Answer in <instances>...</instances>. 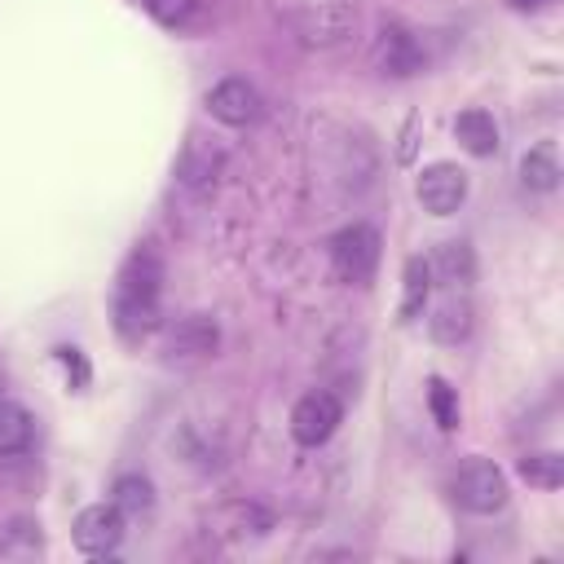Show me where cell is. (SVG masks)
<instances>
[{
    "label": "cell",
    "instance_id": "6da1fadb",
    "mask_svg": "<svg viewBox=\"0 0 564 564\" xmlns=\"http://www.w3.org/2000/svg\"><path fill=\"white\" fill-rule=\"evenodd\" d=\"M110 317L119 339L141 344L163 326V260L154 247H137L119 278H115V300H110Z\"/></svg>",
    "mask_w": 564,
    "mask_h": 564
},
{
    "label": "cell",
    "instance_id": "7a4b0ae2",
    "mask_svg": "<svg viewBox=\"0 0 564 564\" xmlns=\"http://www.w3.org/2000/svg\"><path fill=\"white\" fill-rule=\"evenodd\" d=\"M330 264H335V278L339 282H352V286H366L379 269V256H383V238L375 225L366 220H352L344 225L339 234H330Z\"/></svg>",
    "mask_w": 564,
    "mask_h": 564
},
{
    "label": "cell",
    "instance_id": "3957f363",
    "mask_svg": "<svg viewBox=\"0 0 564 564\" xmlns=\"http://www.w3.org/2000/svg\"><path fill=\"white\" fill-rule=\"evenodd\" d=\"M449 494H454V502L463 507V511H471V516H494V511H502L507 507V476H502V467L498 463H489V458H467V463H458V471H454V480H449Z\"/></svg>",
    "mask_w": 564,
    "mask_h": 564
},
{
    "label": "cell",
    "instance_id": "277c9868",
    "mask_svg": "<svg viewBox=\"0 0 564 564\" xmlns=\"http://www.w3.org/2000/svg\"><path fill=\"white\" fill-rule=\"evenodd\" d=\"M128 533V516L115 507V502H93L75 516L70 524V538H75V551L88 555V560H101V555H115L119 542Z\"/></svg>",
    "mask_w": 564,
    "mask_h": 564
},
{
    "label": "cell",
    "instance_id": "5b68a950",
    "mask_svg": "<svg viewBox=\"0 0 564 564\" xmlns=\"http://www.w3.org/2000/svg\"><path fill=\"white\" fill-rule=\"evenodd\" d=\"M339 423H344V401H339L335 392H326V388L304 392V397L291 405V436H295V445H304V449L326 445Z\"/></svg>",
    "mask_w": 564,
    "mask_h": 564
},
{
    "label": "cell",
    "instance_id": "8992f818",
    "mask_svg": "<svg viewBox=\"0 0 564 564\" xmlns=\"http://www.w3.org/2000/svg\"><path fill=\"white\" fill-rule=\"evenodd\" d=\"M414 198L423 203V212L432 216H454L467 198V172L458 163H427L419 176H414Z\"/></svg>",
    "mask_w": 564,
    "mask_h": 564
},
{
    "label": "cell",
    "instance_id": "52a82bcc",
    "mask_svg": "<svg viewBox=\"0 0 564 564\" xmlns=\"http://www.w3.org/2000/svg\"><path fill=\"white\" fill-rule=\"evenodd\" d=\"M220 344V330L207 313H189L181 317L172 330H167V344H163V361L167 366H203Z\"/></svg>",
    "mask_w": 564,
    "mask_h": 564
},
{
    "label": "cell",
    "instance_id": "ba28073f",
    "mask_svg": "<svg viewBox=\"0 0 564 564\" xmlns=\"http://www.w3.org/2000/svg\"><path fill=\"white\" fill-rule=\"evenodd\" d=\"M203 106H207V115H212L216 123H229V128H247V123H256V119H260V110H264V101H260L256 84H251V79H242V75H229V79L212 84Z\"/></svg>",
    "mask_w": 564,
    "mask_h": 564
},
{
    "label": "cell",
    "instance_id": "9c48e42d",
    "mask_svg": "<svg viewBox=\"0 0 564 564\" xmlns=\"http://www.w3.org/2000/svg\"><path fill=\"white\" fill-rule=\"evenodd\" d=\"M375 66L383 75H397V79L419 75L423 70V48L405 26H383L379 40H375Z\"/></svg>",
    "mask_w": 564,
    "mask_h": 564
},
{
    "label": "cell",
    "instance_id": "30bf717a",
    "mask_svg": "<svg viewBox=\"0 0 564 564\" xmlns=\"http://www.w3.org/2000/svg\"><path fill=\"white\" fill-rule=\"evenodd\" d=\"M454 137H458V145H463L467 154H476V159H494V154H498V123H494V115L480 110V106H467V110L454 115Z\"/></svg>",
    "mask_w": 564,
    "mask_h": 564
},
{
    "label": "cell",
    "instance_id": "8fae6325",
    "mask_svg": "<svg viewBox=\"0 0 564 564\" xmlns=\"http://www.w3.org/2000/svg\"><path fill=\"white\" fill-rule=\"evenodd\" d=\"M432 300V260L427 256H410L401 269V322H419L423 308Z\"/></svg>",
    "mask_w": 564,
    "mask_h": 564
},
{
    "label": "cell",
    "instance_id": "7c38bea8",
    "mask_svg": "<svg viewBox=\"0 0 564 564\" xmlns=\"http://www.w3.org/2000/svg\"><path fill=\"white\" fill-rule=\"evenodd\" d=\"M31 441H35V419H31V410L18 405V401H9V397H0V458L26 454Z\"/></svg>",
    "mask_w": 564,
    "mask_h": 564
},
{
    "label": "cell",
    "instance_id": "4fadbf2b",
    "mask_svg": "<svg viewBox=\"0 0 564 564\" xmlns=\"http://www.w3.org/2000/svg\"><path fill=\"white\" fill-rule=\"evenodd\" d=\"M427 330H432L436 344H463V339L471 335V304L458 300V295L441 300V304L432 308V317H427Z\"/></svg>",
    "mask_w": 564,
    "mask_h": 564
},
{
    "label": "cell",
    "instance_id": "5bb4252c",
    "mask_svg": "<svg viewBox=\"0 0 564 564\" xmlns=\"http://www.w3.org/2000/svg\"><path fill=\"white\" fill-rule=\"evenodd\" d=\"M520 181H524V189H533V194H551V189L560 185L555 145H533V150H524V159H520Z\"/></svg>",
    "mask_w": 564,
    "mask_h": 564
},
{
    "label": "cell",
    "instance_id": "9a60e30c",
    "mask_svg": "<svg viewBox=\"0 0 564 564\" xmlns=\"http://www.w3.org/2000/svg\"><path fill=\"white\" fill-rule=\"evenodd\" d=\"M432 278L449 282L454 291L467 286L476 278V260H471V247L467 242H441L436 247V260H432Z\"/></svg>",
    "mask_w": 564,
    "mask_h": 564
},
{
    "label": "cell",
    "instance_id": "2e32d148",
    "mask_svg": "<svg viewBox=\"0 0 564 564\" xmlns=\"http://www.w3.org/2000/svg\"><path fill=\"white\" fill-rule=\"evenodd\" d=\"M110 502L123 511V516H145L154 511V485L141 476V471H123L110 489Z\"/></svg>",
    "mask_w": 564,
    "mask_h": 564
},
{
    "label": "cell",
    "instance_id": "e0dca14e",
    "mask_svg": "<svg viewBox=\"0 0 564 564\" xmlns=\"http://www.w3.org/2000/svg\"><path fill=\"white\" fill-rule=\"evenodd\" d=\"M516 467H520V480H529L533 489H560V485H564V458H560L555 449L524 454Z\"/></svg>",
    "mask_w": 564,
    "mask_h": 564
},
{
    "label": "cell",
    "instance_id": "ac0fdd59",
    "mask_svg": "<svg viewBox=\"0 0 564 564\" xmlns=\"http://www.w3.org/2000/svg\"><path fill=\"white\" fill-rule=\"evenodd\" d=\"M427 410H432V419H436L441 432H454L458 427V392L449 388V379H441V375L427 379Z\"/></svg>",
    "mask_w": 564,
    "mask_h": 564
},
{
    "label": "cell",
    "instance_id": "d6986e66",
    "mask_svg": "<svg viewBox=\"0 0 564 564\" xmlns=\"http://www.w3.org/2000/svg\"><path fill=\"white\" fill-rule=\"evenodd\" d=\"M141 9H145L154 22H163V26H181V22H189V13L198 9V0H141Z\"/></svg>",
    "mask_w": 564,
    "mask_h": 564
},
{
    "label": "cell",
    "instance_id": "ffe728a7",
    "mask_svg": "<svg viewBox=\"0 0 564 564\" xmlns=\"http://www.w3.org/2000/svg\"><path fill=\"white\" fill-rule=\"evenodd\" d=\"M57 357H62L66 370H75V383L84 388V383H88V361L79 357V348H57Z\"/></svg>",
    "mask_w": 564,
    "mask_h": 564
},
{
    "label": "cell",
    "instance_id": "44dd1931",
    "mask_svg": "<svg viewBox=\"0 0 564 564\" xmlns=\"http://www.w3.org/2000/svg\"><path fill=\"white\" fill-rule=\"evenodd\" d=\"M397 159H401V163H410V159H414V119H410V123H405V132H401V150H397Z\"/></svg>",
    "mask_w": 564,
    "mask_h": 564
},
{
    "label": "cell",
    "instance_id": "7402d4cb",
    "mask_svg": "<svg viewBox=\"0 0 564 564\" xmlns=\"http://www.w3.org/2000/svg\"><path fill=\"white\" fill-rule=\"evenodd\" d=\"M511 9H520V13H538V9H546L551 0H507Z\"/></svg>",
    "mask_w": 564,
    "mask_h": 564
}]
</instances>
